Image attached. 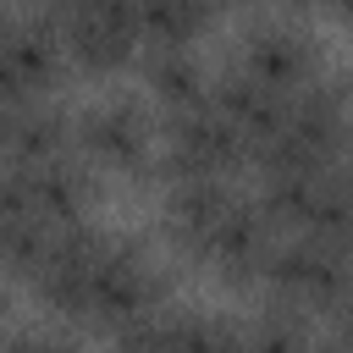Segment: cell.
I'll use <instances>...</instances> for the list:
<instances>
[{"label":"cell","instance_id":"cell-21","mask_svg":"<svg viewBox=\"0 0 353 353\" xmlns=\"http://www.w3.org/2000/svg\"><path fill=\"white\" fill-rule=\"evenodd\" d=\"M6 121H11V105H0V160H6Z\"/></svg>","mask_w":353,"mask_h":353},{"label":"cell","instance_id":"cell-6","mask_svg":"<svg viewBox=\"0 0 353 353\" xmlns=\"http://www.w3.org/2000/svg\"><path fill=\"white\" fill-rule=\"evenodd\" d=\"M105 243H110V232H105V226H94V215L50 232V243H44V254H39L33 276H28V281H33V292H39V303H44L50 314H61V320H83L88 276H94V265H99Z\"/></svg>","mask_w":353,"mask_h":353},{"label":"cell","instance_id":"cell-9","mask_svg":"<svg viewBox=\"0 0 353 353\" xmlns=\"http://www.w3.org/2000/svg\"><path fill=\"white\" fill-rule=\"evenodd\" d=\"M276 237L281 232L265 221V210L254 204V193H232V204H226V215H221V226H215V237H210V248H204L199 265H210L232 287H248V281H259V265L276 248Z\"/></svg>","mask_w":353,"mask_h":353},{"label":"cell","instance_id":"cell-20","mask_svg":"<svg viewBox=\"0 0 353 353\" xmlns=\"http://www.w3.org/2000/svg\"><path fill=\"white\" fill-rule=\"evenodd\" d=\"M309 353H353V347H347V331H314Z\"/></svg>","mask_w":353,"mask_h":353},{"label":"cell","instance_id":"cell-3","mask_svg":"<svg viewBox=\"0 0 353 353\" xmlns=\"http://www.w3.org/2000/svg\"><path fill=\"white\" fill-rule=\"evenodd\" d=\"M72 154L94 171H121V176H149L154 160V121L149 105L127 88L88 99L72 110Z\"/></svg>","mask_w":353,"mask_h":353},{"label":"cell","instance_id":"cell-11","mask_svg":"<svg viewBox=\"0 0 353 353\" xmlns=\"http://www.w3.org/2000/svg\"><path fill=\"white\" fill-rule=\"evenodd\" d=\"M28 176V204L44 226H72V221H88L94 199H99V171L83 165L77 154H61V160H44V165H22Z\"/></svg>","mask_w":353,"mask_h":353},{"label":"cell","instance_id":"cell-22","mask_svg":"<svg viewBox=\"0 0 353 353\" xmlns=\"http://www.w3.org/2000/svg\"><path fill=\"white\" fill-rule=\"evenodd\" d=\"M0 320H6V281H0Z\"/></svg>","mask_w":353,"mask_h":353},{"label":"cell","instance_id":"cell-17","mask_svg":"<svg viewBox=\"0 0 353 353\" xmlns=\"http://www.w3.org/2000/svg\"><path fill=\"white\" fill-rule=\"evenodd\" d=\"M116 353H188L182 347V303H165L160 314L116 331Z\"/></svg>","mask_w":353,"mask_h":353},{"label":"cell","instance_id":"cell-16","mask_svg":"<svg viewBox=\"0 0 353 353\" xmlns=\"http://www.w3.org/2000/svg\"><path fill=\"white\" fill-rule=\"evenodd\" d=\"M309 336H314V320L298 314V309H281V303H265L243 320V342L248 353H309Z\"/></svg>","mask_w":353,"mask_h":353},{"label":"cell","instance_id":"cell-19","mask_svg":"<svg viewBox=\"0 0 353 353\" xmlns=\"http://www.w3.org/2000/svg\"><path fill=\"white\" fill-rule=\"evenodd\" d=\"M0 353H77V342L61 325H22V331L0 336Z\"/></svg>","mask_w":353,"mask_h":353},{"label":"cell","instance_id":"cell-4","mask_svg":"<svg viewBox=\"0 0 353 353\" xmlns=\"http://www.w3.org/2000/svg\"><path fill=\"white\" fill-rule=\"evenodd\" d=\"M154 138H160V149L149 160V176H160V182H188V176H226L232 182L248 165V143L210 110V99L171 110Z\"/></svg>","mask_w":353,"mask_h":353},{"label":"cell","instance_id":"cell-12","mask_svg":"<svg viewBox=\"0 0 353 353\" xmlns=\"http://www.w3.org/2000/svg\"><path fill=\"white\" fill-rule=\"evenodd\" d=\"M72 154V110L55 94H33L22 105H11L6 121V160L11 165H44Z\"/></svg>","mask_w":353,"mask_h":353},{"label":"cell","instance_id":"cell-18","mask_svg":"<svg viewBox=\"0 0 353 353\" xmlns=\"http://www.w3.org/2000/svg\"><path fill=\"white\" fill-rule=\"evenodd\" d=\"M182 347H188V353H248V342H243V320L182 309Z\"/></svg>","mask_w":353,"mask_h":353},{"label":"cell","instance_id":"cell-13","mask_svg":"<svg viewBox=\"0 0 353 353\" xmlns=\"http://www.w3.org/2000/svg\"><path fill=\"white\" fill-rule=\"evenodd\" d=\"M138 77L149 88V99L171 116V110H188V105H204V88H210V66L193 44H138Z\"/></svg>","mask_w":353,"mask_h":353},{"label":"cell","instance_id":"cell-2","mask_svg":"<svg viewBox=\"0 0 353 353\" xmlns=\"http://www.w3.org/2000/svg\"><path fill=\"white\" fill-rule=\"evenodd\" d=\"M171 303V281H165V265L149 254L143 237H116L105 243L94 276H88V303H83V320L105 325L110 336L160 314Z\"/></svg>","mask_w":353,"mask_h":353},{"label":"cell","instance_id":"cell-8","mask_svg":"<svg viewBox=\"0 0 353 353\" xmlns=\"http://www.w3.org/2000/svg\"><path fill=\"white\" fill-rule=\"evenodd\" d=\"M232 182L226 176H188V182H165V199H160V232L165 243L182 254V259H204L226 204H232Z\"/></svg>","mask_w":353,"mask_h":353},{"label":"cell","instance_id":"cell-15","mask_svg":"<svg viewBox=\"0 0 353 353\" xmlns=\"http://www.w3.org/2000/svg\"><path fill=\"white\" fill-rule=\"evenodd\" d=\"M138 39L143 44H193L210 28L204 0H138Z\"/></svg>","mask_w":353,"mask_h":353},{"label":"cell","instance_id":"cell-14","mask_svg":"<svg viewBox=\"0 0 353 353\" xmlns=\"http://www.w3.org/2000/svg\"><path fill=\"white\" fill-rule=\"evenodd\" d=\"M292 237H309V243H325V248H347L353 243V188H347V171L342 165L314 182L303 232H292Z\"/></svg>","mask_w":353,"mask_h":353},{"label":"cell","instance_id":"cell-1","mask_svg":"<svg viewBox=\"0 0 353 353\" xmlns=\"http://www.w3.org/2000/svg\"><path fill=\"white\" fill-rule=\"evenodd\" d=\"M254 287L265 292V303H281L309 320H331V331H347V303H353L347 248H325L309 237H276Z\"/></svg>","mask_w":353,"mask_h":353},{"label":"cell","instance_id":"cell-7","mask_svg":"<svg viewBox=\"0 0 353 353\" xmlns=\"http://www.w3.org/2000/svg\"><path fill=\"white\" fill-rule=\"evenodd\" d=\"M61 22V44H66V66L83 72H116L138 55V11L132 0H77V6H55Z\"/></svg>","mask_w":353,"mask_h":353},{"label":"cell","instance_id":"cell-5","mask_svg":"<svg viewBox=\"0 0 353 353\" xmlns=\"http://www.w3.org/2000/svg\"><path fill=\"white\" fill-rule=\"evenodd\" d=\"M232 66H243L248 77H259L276 94H298L320 72V39L292 11H259V17L243 22Z\"/></svg>","mask_w":353,"mask_h":353},{"label":"cell","instance_id":"cell-10","mask_svg":"<svg viewBox=\"0 0 353 353\" xmlns=\"http://www.w3.org/2000/svg\"><path fill=\"white\" fill-rule=\"evenodd\" d=\"M204 99H210V110L248 143V154L281 127V116H287V94H276V88H265L259 77H248L243 66H221V72H210V88H204Z\"/></svg>","mask_w":353,"mask_h":353}]
</instances>
